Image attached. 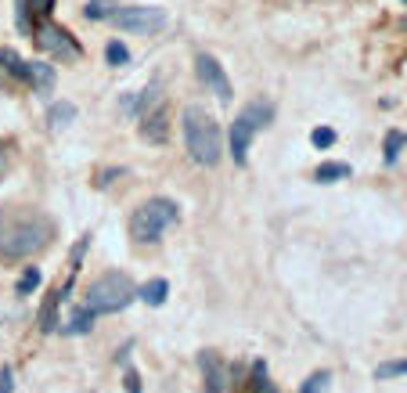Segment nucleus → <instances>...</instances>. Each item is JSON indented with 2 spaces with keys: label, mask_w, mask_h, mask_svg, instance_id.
<instances>
[{
  "label": "nucleus",
  "mask_w": 407,
  "mask_h": 393,
  "mask_svg": "<svg viewBox=\"0 0 407 393\" xmlns=\"http://www.w3.org/2000/svg\"><path fill=\"white\" fill-rule=\"evenodd\" d=\"M310 141H314V148H332L335 145V130L332 127H317Z\"/></svg>",
  "instance_id": "nucleus-25"
},
{
  "label": "nucleus",
  "mask_w": 407,
  "mask_h": 393,
  "mask_svg": "<svg viewBox=\"0 0 407 393\" xmlns=\"http://www.w3.org/2000/svg\"><path fill=\"white\" fill-rule=\"evenodd\" d=\"M15 4H18V29L22 33H33V26H29V15H33L29 11V0H15Z\"/></svg>",
  "instance_id": "nucleus-26"
},
{
  "label": "nucleus",
  "mask_w": 407,
  "mask_h": 393,
  "mask_svg": "<svg viewBox=\"0 0 407 393\" xmlns=\"http://www.w3.org/2000/svg\"><path fill=\"white\" fill-rule=\"evenodd\" d=\"M105 62L120 69V66H127V62H130V51H127L120 40H108V47H105Z\"/></svg>",
  "instance_id": "nucleus-18"
},
{
  "label": "nucleus",
  "mask_w": 407,
  "mask_h": 393,
  "mask_svg": "<svg viewBox=\"0 0 407 393\" xmlns=\"http://www.w3.org/2000/svg\"><path fill=\"white\" fill-rule=\"evenodd\" d=\"M112 8H115L112 0H90V4L83 8V15H87L90 22H101V19H108V15H112Z\"/></svg>",
  "instance_id": "nucleus-21"
},
{
  "label": "nucleus",
  "mask_w": 407,
  "mask_h": 393,
  "mask_svg": "<svg viewBox=\"0 0 407 393\" xmlns=\"http://www.w3.org/2000/svg\"><path fill=\"white\" fill-rule=\"evenodd\" d=\"M253 375H256V389H260V393H278V389L270 386V379H267V365H263V361H253Z\"/></svg>",
  "instance_id": "nucleus-24"
},
{
  "label": "nucleus",
  "mask_w": 407,
  "mask_h": 393,
  "mask_svg": "<svg viewBox=\"0 0 407 393\" xmlns=\"http://www.w3.org/2000/svg\"><path fill=\"white\" fill-rule=\"evenodd\" d=\"M181 127H184V148H188V155L199 166H216L220 155H223V137H220L216 120L209 116L202 105H184Z\"/></svg>",
  "instance_id": "nucleus-2"
},
{
  "label": "nucleus",
  "mask_w": 407,
  "mask_h": 393,
  "mask_svg": "<svg viewBox=\"0 0 407 393\" xmlns=\"http://www.w3.org/2000/svg\"><path fill=\"white\" fill-rule=\"evenodd\" d=\"M54 239V224L40 209H0V256L4 260H29L47 249Z\"/></svg>",
  "instance_id": "nucleus-1"
},
{
  "label": "nucleus",
  "mask_w": 407,
  "mask_h": 393,
  "mask_svg": "<svg viewBox=\"0 0 407 393\" xmlns=\"http://www.w3.org/2000/svg\"><path fill=\"white\" fill-rule=\"evenodd\" d=\"M134 300H137V289L130 278L123 271H105L87 285L83 307L90 314H115V310H127Z\"/></svg>",
  "instance_id": "nucleus-3"
},
{
  "label": "nucleus",
  "mask_w": 407,
  "mask_h": 393,
  "mask_svg": "<svg viewBox=\"0 0 407 393\" xmlns=\"http://www.w3.org/2000/svg\"><path fill=\"white\" fill-rule=\"evenodd\" d=\"M15 389V375H11V368H4L0 372V393H11Z\"/></svg>",
  "instance_id": "nucleus-28"
},
{
  "label": "nucleus",
  "mask_w": 407,
  "mask_h": 393,
  "mask_svg": "<svg viewBox=\"0 0 407 393\" xmlns=\"http://www.w3.org/2000/svg\"><path fill=\"white\" fill-rule=\"evenodd\" d=\"M177 216H181V209H177V202H173V199H148L130 216V235H134V242L152 246V242H159L166 235V228L177 224Z\"/></svg>",
  "instance_id": "nucleus-4"
},
{
  "label": "nucleus",
  "mask_w": 407,
  "mask_h": 393,
  "mask_svg": "<svg viewBox=\"0 0 407 393\" xmlns=\"http://www.w3.org/2000/svg\"><path fill=\"white\" fill-rule=\"evenodd\" d=\"M108 22L115 29H127V33H137V36H152V33L166 29V11L155 8V4H130V8H112Z\"/></svg>",
  "instance_id": "nucleus-5"
},
{
  "label": "nucleus",
  "mask_w": 407,
  "mask_h": 393,
  "mask_svg": "<svg viewBox=\"0 0 407 393\" xmlns=\"http://www.w3.org/2000/svg\"><path fill=\"white\" fill-rule=\"evenodd\" d=\"M141 137L148 145H166V137H169V108L166 105H155L141 116Z\"/></svg>",
  "instance_id": "nucleus-8"
},
{
  "label": "nucleus",
  "mask_w": 407,
  "mask_h": 393,
  "mask_svg": "<svg viewBox=\"0 0 407 393\" xmlns=\"http://www.w3.org/2000/svg\"><path fill=\"white\" fill-rule=\"evenodd\" d=\"M90 325H94V314L83 307V310L73 314V321L65 325V332H69V335H83V332H90Z\"/></svg>",
  "instance_id": "nucleus-20"
},
{
  "label": "nucleus",
  "mask_w": 407,
  "mask_h": 393,
  "mask_svg": "<svg viewBox=\"0 0 407 393\" xmlns=\"http://www.w3.org/2000/svg\"><path fill=\"white\" fill-rule=\"evenodd\" d=\"M29 11H36V15L47 19V15L54 11V0H29Z\"/></svg>",
  "instance_id": "nucleus-27"
},
{
  "label": "nucleus",
  "mask_w": 407,
  "mask_h": 393,
  "mask_svg": "<svg viewBox=\"0 0 407 393\" xmlns=\"http://www.w3.org/2000/svg\"><path fill=\"white\" fill-rule=\"evenodd\" d=\"M346 177H350V166H346V162H321L314 170L317 184H335V181H346Z\"/></svg>",
  "instance_id": "nucleus-14"
},
{
  "label": "nucleus",
  "mask_w": 407,
  "mask_h": 393,
  "mask_svg": "<svg viewBox=\"0 0 407 393\" xmlns=\"http://www.w3.org/2000/svg\"><path fill=\"white\" fill-rule=\"evenodd\" d=\"M403 145H407V134H403V130H389V134H386V148H382L386 166H393V162H396V155L403 152Z\"/></svg>",
  "instance_id": "nucleus-16"
},
{
  "label": "nucleus",
  "mask_w": 407,
  "mask_h": 393,
  "mask_svg": "<svg viewBox=\"0 0 407 393\" xmlns=\"http://www.w3.org/2000/svg\"><path fill=\"white\" fill-rule=\"evenodd\" d=\"M195 73H199V80L220 98V101H231L235 98V87H231V80L223 76V66L213 58V54H195Z\"/></svg>",
  "instance_id": "nucleus-7"
},
{
  "label": "nucleus",
  "mask_w": 407,
  "mask_h": 393,
  "mask_svg": "<svg viewBox=\"0 0 407 393\" xmlns=\"http://www.w3.org/2000/svg\"><path fill=\"white\" fill-rule=\"evenodd\" d=\"M73 120H76V105H69V101H54L51 112H47V127L51 130H65Z\"/></svg>",
  "instance_id": "nucleus-12"
},
{
  "label": "nucleus",
  "mask_w": 407,
  "mask_h": 393,
  "mask_svg": "<svg viewBox=\"0 0 407 393\" xmlns=\"http://www.w3.org/2000/svg\"><path fill=\"white\" fill-rule=\"evenodd\" d=\"M29 83H33L40 94H47V90L54 87V69L43 66V62H29Z\"/></svg>",
  "instance_id": "nucleus-15"
},
{
  "label": "nucleus",
  "mask_w": 407,
  "mask_h": 393,
  "mask_svg": "<svg viewBox=\"0 0 407 393\" xmlns=\"http://www.w3.org/2000/svg\"><path fill=\"white\" fill-rule=\"evenodd\" d=\"M69 289H73V282H65V289H58V293L43 303V310H40V332H54V328H58V303L69 296Z\"/></svg>",
  "instance_id": "nucleus-11"
},
{
  "label": "nucleus",
  "mask_w": 407,
  "mask_h": 393,
  "mask_svg": "<svg viewBox=\"0 0 407 393\" xmlns=\"http://www.w3.org/2000/svg\"><path fill=\"white\" fill-rule=\"evenodd\" d=\"M393 375H407V357L386 361V365H379V372H375V379H393Z\"/></svg>",
  "instance_id": "nucleus-23"
},
{
  "label": "nucleus",
  "mask_w": 407,
  "mask_h": 393,
  "mask_svg": "<svg viewBox=\"0 0 407 393\" xmlns=\"http://www.w3.org/2000/svg\"><path fill=\"white\" fill-rule=\"evenodd\" d=\"M253 134H256V127L249 123V116L242 112V116L231 123V155H235V162L242 166L245 159H249V145H253Z\"/></svg>",
  "instance_id": "nucleus-10"
},
{
  "label": "nucleus",
  "mask_w": 407,
  "mask_h": 393,
  "mask_svg": "<svg viewBox=\"0 0 407 393\" xmlns=\"http://www.w3.org/2000/svg\"><path fill=\"white\" fill-rule=\"evenodd\" d=\"M332 389V372H314L303 386H300V393H328Z\"/></svg>",
  "instance_id": "nucleus-19"
},
{
  "label": "nucleus",
  "mask_w": 407,
  "mask_h": 393,
  "mask_svg": "<svg viewBox=\"0 0 407 393\" xmlns=\"http://www.w3.org/2000/svg\"><path fill=\"white\" fill-rule=\"evenodd\" d=\"M0 66H4L11 76H18V80H29V62H22L15 51H0Z\"/></svg>",
  "instance_id": "nucleus-17"
},
{
  "label": "nucleus",
  "mask_w": 407,
  "mask_h": 393,
  "mask_svg": "<svg viewBox=\"0 0 407 393\" xmlns=\"http://www.w3.org/2000/svg\"><path fill=\"white\" fill-rule=\"evenodd\" d=\"M199 368H202V379H206V393H223L227 389V365L216 350H202Z\"/></svg>",
  "instance_id": "nucleus-9"
},
{
  "label": "nucleus",
  "mask_w": 407,
  "mask_h": 393,
  "mask_svg": "<svg viewBox=\"0 0 407 393\" xmlns=\"http://www.w3.org/2000/svg\"><path fill=\"white\" fill-rule=\"evenodd\" d=\"M36 289H40V271H36V267H26L22 278H18V296H29V293H36Z\"/></svg>",
  "instance_id": "nucleus-22"
},
{
  "label": "nucleus",
  "mask_w": 407,
  "mask_h": 393,
  "mask_svg": "<svg viewBox=\"0 0 407 393\" xmlns=\"http://www.w3.org/2000/svg\"><path fill=\"white\" fill-rule=\"evenodd\" d=\"M137 296H141L148 307H162V303H166V296H169L166 278H152V282H144V285L137 289Z\"/></svg>",
  "instance_id": "nucleus-13"
},
{
  "label": "nucleus",
  "mask_w": 407,
  "mask_h": 393,
  "mask_svg": "<svg viewBox=\"0 0 407 393\" xmlns=\"http://www.w3.org/2000/svg\"><path fill=\"white\" fill-rule=\"evenodd\" d=\"M33 40H36V47L40 51H47L51 58H80L83 54V47L73 40V33H65L62 26H40L36 33H33Z\"/></svg>",
  "instance_id": "nucleus-6"
}]
</instances>
